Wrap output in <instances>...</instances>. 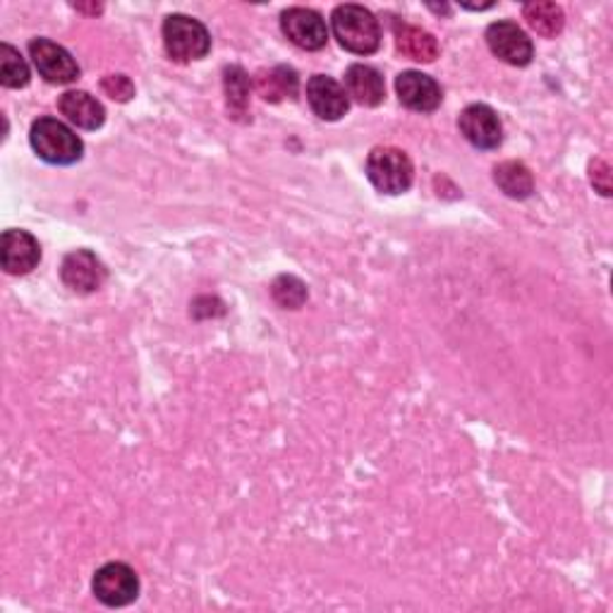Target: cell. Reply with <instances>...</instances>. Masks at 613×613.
Returning a JSON list of instances; mask_svg holds the SVG:
<instances>
[{
    "instance_id": "6da1fadb",
    "label": "cell",
    "mask_w": 613,
    "mask_h": 613,
    "mask_svg": "<svg viewBox=\"0 0 613 613\" xmlns=\"http://www.w3.org/2000/svg\"><path fill=\"white\" fill-rule=\"evenodd\" d=\"M333 34H336L338 44L357 55H369L379 51L381 46V26L367 8L345 3L333 10L331 15Z\"/></svg>"
},
{
    "instance_id": "7a4b0ae2",
    "label": "cell",
    "mask_w": 613,
    "mask_h": 613,
    "mask_svg": "<svg viewBox=\"0 0 613 613\" xmlns=\"http://www.w3.org/2000/svg\"><path fill=\"white\" fill-rule=\"evenodd\" d=\"M30 142L39 153V159H44L53 165H73L82 159V153H85L82 139L69 130L65 122L55 118L34 120Z\"/></svg>"
},
{
    "instance_id": "3957f363",
    "label": "cell",
    "mask_w": 613,
    "mask_h": 613,
    "mask_svg": "<svg viewBox=\"0 0 613 613\" xmlns=\"http://www.w3.org/2000/svg\"><path fill=\"white\" fill-rule=\"evenodd\" d=\"M163 46L175 63L202 61L212 51V34L200 20L171 15L163 22Z\"/></svg>"
},
{
    "instance_id": "277c9868",
    "label": "cell",
    "mask_w": 613,
    "mask_h": 613,
    "mask_svg": "<svg viewBox=\"0 0 613 613\" xmlns=\"http://www.w3.org/2000/svg\"><path fill=\"white\" fill-rule=\"evenodd\" d=\"M412 161L402 149L376 147L367 159V178L384 194H402L412 185Z\"/></svg>"
},
{
    "instance_id": "5b68a950",
    "label": "cell",
    "mask_w": 613,
    "mask_h": 613,
    "mask_svg": "<svg viewBox=\"0 0 613 613\" xmlns=\"http://www.w3.org/2000/svg\"><path fill=\"white\" fill-rule=\"evenodd\" d=\"M92 590L101 604L110 609H120L132 604L139 594V578L130 566L125 563H106L96 570Z\"/></svg>"
},
{
    "instance_id": "8992f818",
    "label": "cell",
    "mask_w": 613,
    "mask_h": 613,
    "mask_svg": "<svg viewBox=\"0 0 613 613\" xmlns=\"http://www.w3.org/2000/svg\"><path fill=\"white\" fill-rule=\"evenodd\" d=\"M106 276L108 271L104 261L89 249H75L61 264L63 283L73 292H79V295H92V292L99 290L106 283Z\"/></svg>"
},
{
    "instance_id": "52a82bcc",
    "label": "cell",
    "mask_w": 613,
    "mask_h": 613,
    "mask_svg": "<svg viewBox=\"0 0 613 613\" xmlns=\"http://www.w3.org/2000/svg\"><path fill=\"white\" fill-rule=\"evenodd\" d=\"M30 55L39 75L51 85H69L79 77V65L73 55L49 39H34L30 44Z\"/></svg>"
},
{
    "instance_id": "ba28073f",
    "label": "cell",
    "mask_w": 613,
    "mask_h": 613,
    "mask_svg": "<svg viewBox=\"0 0 613 613\" xmlns=\"http://www.w3.org/2000/svg\"><path fill=\"white\" fill-rule=\"evenodd\" d=\"M458 128L472 147L482 151H492L504 142V128H501L496 110L484 104L467 106L463 114H460Z\"/></svg>"
},
{
    "instance_id": "9c48e42d",
    "label": "cell",
    "mask_w": 613,
    "mask_h": 613,
    "mask_svg": "<svg viewBox=\"0 0 613 613\" xmlns=\"http://www.w3.org/2000/svg\"><path fill=\"white\" fill-rule=\"evenodd\" d=\"M486 44H490L492 53L508 65L525 67L533 61V41L520 30L515 22H494L486 30Z\"/></svg>"
},
{
    "instance_id": "30bf717a",
    "label": "cell",
    "mask_w": 613,
    "mask_h": 613,
    "mask_svg": "<svg viewBox=\"0 0 613 613\" xmlns=\"http://www.w3.org/2000/svg\"><path fill=\"white\" fill-rule=\"evenodd\" d=\"M281 30L292 44L304 51H319L326 46L329 30L324 18L310 8H290L281 15Z\"/></svg>"
},
{
    "instance_id": "8fae6325",
    "label": "cell",
    "mask_w": 613,
    "mask_h": 613,
    "mask_svg": "<svg viewBox=\"0 0 613 613\" xmlns=\"http://www.w3.org/2000/svg\"><path fill=\"white\" fill-rule=\"evenodd\" d=\"M0 261L10 276H24L39 267L41 247L32 233L10 228L0 240Z\"/></svg>"
},
{
    "instance_id": "7c38bea8",
    "label": "cell",
    "mask_w": 613,
    "mask_h": 613,
    "mask_svg": "<svg viewBox=\"0 0 613 613\" xmlns=\"http://www.w3.org/2000/svg\"><path fill=\"white\" fill-rule=\"evenodd\" d=\"M396 92L400 104L410 110H417V114H434L443 99L437 79L424 73H417V69H408V73L398 75Z\"/></svg>"
},
{
    "instance_id": "4fadbf2b",
    "label": "cell",
    "mask_w": 613,
    "mask_h": 613,
    "mask_svg": "<svg viewBox=\"0 0 613 613\" xmlns=\"http://www.w3.org/2000/svg\"><path fill=\"white\" fill-rule=\"evenodd\" d=\"M306 101H310L314 114L322 120H341L347 108H351V99H347V92L338 85L333 77L326 75H314L306 82Z\"/></svg>"
},
{
    "instance_id": "5bb4252c",
    "label": "cell",
    "mask_w": 613,
    "mask_h": 613,
    "mask_svg": "<svg viewBox=\"0 0 613 613\" xmlns=\"http://www.w3.org/2000/svg\"><path fill=\"white\" fill-rule=\"evenodd\" d=\"M345 89H347V96H353L359 106H367V108L379 106L386 99L384 77L379 69H374L372 65L347 67Z\"/></svg>"
},
{
    "instance_id": "9a60e30c",
    "label": "cell",
    "mask_w": 613,
    "mask_h": 613,
    "mask_svg": "<svg viewBox=\"0 0 613 613\" xmlns=\"http://www.w3.org/2000/svg\"><path fill=\"white\" fill-rule=\"evenodd\" d=\"M61 114L82 130H99L106 122V110L87 92H67L58 101Z\"/></svg>"
},
{
    "instance_id": "2e32d148",
    "label": "cell",
    "mask_w": 613,
    "mask_h": 613,
    "mask_svg": "<svg viewBox=\"0 0 613 613\" xmlns=\"http://www.w3.org/2000/svg\"><path fill=\"white\" fill-rule=\"evenodd\" d=\"M396 49L415 63H434L439 58L437 39L412 24H396Z\"/></svg>"
},
{
    "instance_id": "e0dca14e",
    "label": "cell",
    "mask_w": 613,
    "mask_h": 613,
    "mask_svg": "<svg viewBox=\"0 0 613 613\" xmlns=\"http://www.w3.org/2000/svg\"><path fill=\"white\" fill-rule=\"evenodd\" d=\"M257 92L261 94L264 101H271V104L283 101L286 96H290V99H295V94H298V75H295V69L286 67V65L271 67L269 73H267V69H264V73L257 75Z\"/></svg>"
},
{
    "instance_id": "ac0fdd59",
    "label": "cell",
    "mask_w": 613,
    "mask_h": 613,
    "mask_svg": "<svg viewBox=\"0 0 613 613\" xmlns=\"http://www.w3.org/2000/svg\"><path fill=\"white\" fill-rule=\"evenodd\" d=\"M494 180L496 185L504 190V194H508L513 200H527L535 190L533 173H529L527 165L520 161L498 163L494 169Z\"/></svg>"
},
{
    "instance_id": "d6986e66",
    "label": "cell",
    "mask_w": 613,
    "mask_h": 613,
    "mask_svg": "<svg viewBox=\"0 0 613 613\" xmlns=\"http://www.w3.org/2000/svg\"><path fill=\"white\" fill-rule=\"evenodd\" d=\"M523 15L527 20V24L533 26V30L545 36V39H553L563 32V24H566V15L561 6L556 3H545V0H537V3H527L523 8Z\"/></svg>"
},
{
    "instance_id": "ffe728a7",
    "label": "cell",
    "mask_w": 613,
    "mask_h": 613,
    "mask_svg": "<svg viewBox=\"0 0 613 613\" xmlns=\"http://www.w3.org/2000/svg\"><path fill=\"white\" fill-rule=\"evenodd\" d=\"M0 85L8 89H22L30 85V67H26L20 51L10 44L0 46Z\"/></svg>"
},
{
    "instance_id": "44dd1931",
    "label": "cell",
    "mask_w": 613,
    "mask_h": 613,
    "mask_svg": "<svg viewBox=\"0 0 613 613\" xmlns=\"http://www.w3.org/2000/svg\"><path fill=\"white\" fill-rule=\"evenodd\" d=\"M223 87H226V101L235 116H245L249 108V77L243 67L233 65L223 73Z\"/></svg>"
},
{
    "instance_id": "7402d4cb",
    "label": "cell",
    "mask_w": 613,
    "mask_h": 613,
    "mask_svg": "<svg viewBox=\"0 0 613 613\" xmlns=\"http://www.w3.org/2000/svg\"><path fill=\"white\" fill-rule=\"evenodd\" d=\"M273 300L283 306V310H300L306 302V286L300 281L298 276H278L271 286Z\"/></svg>"
},
{
    "instance_id": "603a6c76",
    "label": "cell",
    "mask_w": 613,
    "mask_h": 613,
    "mask_svg": "<svg viewBox=\"0 0 613 613\" xmlns=\"http://www.w3.org/2000/svg\"><path fill=\"white\" fill-rule=\"evenodd\" d=\"M101 89L110 96V99L120 101V104L130 101L132 96H135V85L125 75H108V77H104Z\"/></svg>"
},
{
    "instance_id": "cb8c5ba5",
    "label": "cell",
    "mask_w": 613,
    "mask_h": 613,
    "mask_svg": "<svg viewBox=\"0 0 613 613\" xmlns=\"http://www.w3.org/2000/svg\"><path fill=\"white\" fill-rule=\"evenodd\" d=\"M590 178H592V185L604 194V197H609L611 194V169H609V163L602 161V159H596L592 161L590 165Z\"/></svg>"
}]
</instances>
